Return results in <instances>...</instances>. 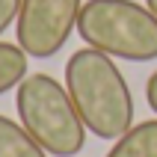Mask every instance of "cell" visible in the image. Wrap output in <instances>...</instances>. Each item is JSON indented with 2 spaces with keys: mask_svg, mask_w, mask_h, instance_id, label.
<instances>
[{
  "mask_svg": "<svg viewBox=\"0 0 157 157\" xmlns=\"http://www.w3.org/2000/svg\"><path fill=\"white\" fill-rule=\"evenodd\" d=\"M145 6H148L151 12H154V15H157V0H145Z\"/></svg>",
  "mask_w": 157,
  "mask_h": 157,
  "instance_id": "30bf717a",
  "label": "cell"
},
{
  "mask_svg": "<svg viewBox=\"0 0 157 157\" xmlns=\"http://www.w3.org/2000/svg\"><path fill=\"white\" fill-rule=\"evenodd\" d=\"M107 157H157V119H145L124 131Z\"/></svg>",
  "mask_w": 157,
  "mask_h": 157,
  "instance_id": "5b68a950",
  "label": "cell"
},
{
  "mask_svg": "<svg viewBox=\"0 0 157 157\" xmlns=\"http://www.w3.org/2000/svg\"><path fill=\"white\" fill-rule=\"evenodd\" d=\"M15 110L21 124L48 154L74 157L86 145V124L68 89L51 74H27L15 92Z\"/></svg>",
  "mask_w": 157,
  "mask_h": 157,
  "instance_id": "7a4b0ae2",
  "label": "cell"
},
{
  "mask_svg": "<svg viewBox=\"0 0 157 157\" xmlns=\"http://www.w3.org/2000/svg\"><path fill=\"white\" fill-rule=\"evenodd\" d=\"M86 48L128 62L157 59V15L136 0H86L77 18Z\"/></svg>",
  "mask_w": 157,
  "mask_h": 157,
  "instance_id": "3957f363",
  "label": "cell"
},
{
  "mask_svg": "<svg viewBox=\"0 0 157 157\" xmlns=\"http://www.w3.org/2000/svg\"><path fill=\"white\" fill-rule=\"evenodd\" d=\"M83 0H21L15 21L18 44L27 56L48 59L65 48L68 36L77 30Z\"/></svg>",
  "mask_w": 157,
  "mask_h": 157,
  "instance_id": "277c9868",
  "label": "cell"
},
{
  "mask_svg": "<svg viewBox=\"0 0 157 157\" xmlns=\"http://www.w3.org/2000/svg\"><path fill=\"white\" fill-rule=\"evenodd\" d=\"M18 12H21V0H0V36L18 21Z\"/></svg>",
  "mask_w": 157,
  "mask_h": 157,
  "instance_id": "ba28073f",
  "label": "cell"
},
{
  "mask_svg": "<svg viewBox=\"0 0 157 157\" xmlns=\"http://www.w3.org/2000/svg\"><path fill=\"white\" fill-rule=\"evenodd\" d=\"M145 101H148V107L154 110V116H157V71L148 77V83H145Z\"/></svg>",
  "mask_w": 157,
  "mask_h": 157,
  "instance_id": "9c48e42d",
  "label": "cell"
},
{
  "mask_svg": "<svg viewBox=\"0 0 157 157\" xmlns=\"http://www.w3.org/2000/svg\"><path fill=\"white\" fill-rule=\"evenodd\" d=\"M27 56L21 44L0 42V95H6L9 89H18L21 80L27 77Z\"/></svg>",
  "mask_w": 157,
  "mask_h": 157,
  "instance_id": "52a82bcc",
  "label": "cell"
},
{
  "mask_svg": "<svg viewBox=\"0 0 157 157\" xmlns=\"http://www.w3.org/2000/svg\"><path fill=\"white\" fill-rule=\"evenodd\" d=\"M0 157H48L21 122L0 113Z\"/></svg>",
  "mask_w": 157,
  "mask_h": 157,
  "instance_id": "8992f818",
  "label": "cell"
},
{
  "mask_svg": "<svg viewBox=\"0 0 157 157\" xmlns=\"http://www.w3.org/2000/svg\"><path fill=\"white\" fill-rule=\"evenodd\" d=\"M65 89L98 140H119L133 128V95L113 56L95 48L74 51L65 62Z\"/></svg>",
  "mask_w": 157,
  "mask_h": 157,
  "instance_id": "6da1fadb",
  "label": "cell"
}]
</instances>
